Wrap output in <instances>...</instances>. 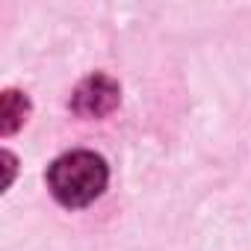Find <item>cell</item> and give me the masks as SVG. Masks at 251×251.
Here are the masks:
<instances>
[{"label": "cell", "mask_w": 251, "mask_h": 251, "mask_svg": "<svg viewBox=\"0 0 251 251\" xmlns=\"http://www.w3.org/2000/svg\"><path fill=\"white\" fill-rule=\"evenodd\" d=\"M106 180H109L106 160L95 151H68L56 157L48 169V189L68 210L89 207L95 198H100Z\"/></svg>", "instance_id": "obj_1"}, {"label": "cell", "mask_w": 251, "mask_h": 251, "mask_svg": "<svg viewBox=\"0 0 251 251\" xmlns=\"http://www.w3.org/2000/svg\"><path fill=\"white\" fill-rule=\"evenodd\" d=\"M118 100H121L118 83L112 77H106V74H92L74 89L68 106L80 118H103L118 106Z\"/></svg>", "instance_id": "obj_2"}, {"label": "cell", "mask_w": 251, "mask_h": 251, "mask_svg": "<svg viewBox=\"0 0 251 251\" xmlns=\"http://www.w3.org/2000/svg\"><path fill=\"white\" fill-rule=\"evenodd\" d=\"M30 115V100L27 95L15 92V89H6L3 92V100H0V133L3 136H12L21 124L27 121Z\"/></svg>", "instance_id": "obj_3"}, {"label": "cell", "mask_w": 251, "mask_h": 251, "mask_svg": "<svg viewBox=\"0 0 251 251\" xmlns=\"http://www.w3.org/2000/svg\"><path fill=\"white\" fill-rule=\"evenodd\" d=\"M3 163H6V186L12 183V175H15V157L9 151H3Z\"/></svg>", "instance_id": "obj_4"}]
</instances>
